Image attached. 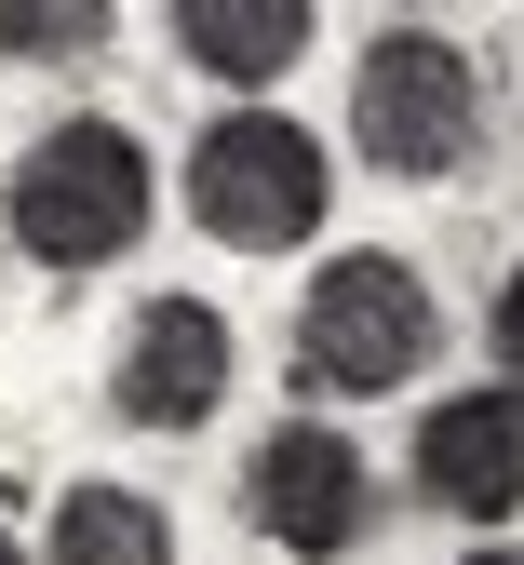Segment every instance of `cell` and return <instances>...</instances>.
Returning <instances> with one entry per match:
<instances>
[{
	"label": "cell",
	"instance_id": "8",
	"mask_svg": "<svg viewBox=\"0 0 524 565\" xmlns=\"http://www.w3.org/2000/svg\"><path fill=\"white\" fill-rule=\"evenodd\" d=\"M175 54L202 82L256 95V82H282V67L310 54V0H175Z\"/></svg>",
	"mask_w": 524,
	"mask_h": 565
},
{
	"label": "cell",
	"instance_id": "6",
	"mask_svg": "<svg viewBox=\"0 0 524 565\" xmlns=\"http://www.w3.org/2000/svg\"><path fill=\"white\" fill-rule=\"evenodd\" d=\"M229 377H243L229 310L215 297H148L135 337H121V364H108V404L135 417V431H202V417L229 404Z\"/></svg>",
	"mask_w": 524,
	"mask_h": 565
},
{
	"label": "cell",
	"instance_id": "2",
	"mask_svg": "<svg viewBox=\"0 0 524 565\" xmlns=\"http://www.w3.org/2000/svg\"><path fill=\"white\" fill-rule=\"evenodd\" d=\"M430 282L404 256H323L310 269V297H296V377L363 404V391H404L430 364Z\"/></svg>",
	"mask_w": 524,
	"mask_h": 565
},
{
	"label": "cell",
	"instance_id": "5",
	"mask_svg": "<svg viewBox=\"0 0 524 565\" xmlns=\"http://www.w3.org/2000/svg\"><path fill=\"white\" fill-rule=\"evenodd\" d=\"M243 512H256V539H282L296 565H323V552H350L363 525H377V471H363L350 431L282 417V431L256 445V471H243Z\"/></svg>",
	"mask_w": 524,
	"mask_h": 565
},
{
	"label": "cell",
	"instance_id": "3",
	"mask_svg": "<svg viewBox=\"0 0 524 565\" xmlns=\"http://www.w3.org/2000/svg\"><path fill=\"white\" fill-rule=\"evenodd\" d=\"M189 216L229 256H296L323 230V135L282 121V108H229L189 149Z\"/></svg>",
	"mask_w": 524,
	"mask_h": 565
},
{
	"label": "cell",
	"instance_id": "9",
	"mask_svg": "<svg viewBox=\"0 0 524 565\" xmlns=\"http://www.w3.org/2000/svg\"><path fill=\"white\" fill-rule=\"evenodd\" d=\"M54 565H175V525L135 484H67L54 499Z\"/></svg>",
	"mask_w": 524,
	"mask_h": 565
},
{
	"label": "cell",
	"instance_id": "4",
	"mask_svg": "<svg viewBox=\"0 0 524 565\" xmlns=\"http://www.w3.org/2000/svg\"><path fill=\"white\" fill-rule=\"evenodd\" d=\"M350 149L377 162V175H458V162L484 149V82H471V54L430 41V28H391L377 54H363V82H350Z\"/></svg>",
	"mask_w": 524,
	"mask_h": 565
},
{
	"label": "cell",
	"instance_id": "13",
	"mask_svg": "<svg viewBox=\"0 0 524 565\" xmlns=\"http://www.w3.org/2000/svg\"><path fill=\"white\" fill-rule=\"evenodd\" d=\"M0 565H28V552H14V539H0Z\"/></svg>",
	"mask_w": 524,
	"mask_h": 565
},
{
	"label": "cell",
	"instance_id": "11",
	"mask_svg": "<svg viewBox=\"0 0 524 565\" xmlns=\"http://www.w3.org/2000/svg\"><path fill=\"white\" fill-rule=\"evenodd\" d=\"M484 337H498V377H524V256L498 269V310H484Z\"/></svg>",
	"mask_w": 524,
	"mask_h": 565
},
{
	"label": "cell",
	"instance_id": "1",
	"mask_svg": "<svg viewBox=\"0 0 524 565\" xmlns=\"http://www.w3.org/2000/svg\"><path fill=\"white\" fill-rule=\"evenodd\" d=\"M148 216H162V189H148V149L121 121H54L14 162V189H0V230L41 269H108L148 243Z\"/></svg>",
	"mask_w": 524,
	"mask_h": 565
},
{
	"label": "cell",
	"instance_id": "12",
	"mask_svg": "<svg viewBox=\"0 0 524 565\" xmlns=\"http://www.w3.org/2000/svg\"><path fill=\"white\" fill-rule=\"evenodd\" d=\"M458 565H524V539H484V552H458Z\"/></svg>",
	"mask_w": 524,
	"mask_h": 565
},
{
	"label": "cell",
	"instance_id": "10",
	"mask_svg": "<svg viewBox=\"0 0 524 565\" xmlns=\"http://www.w3.org/2000/svg\"><path fill=\"white\" fill-rule=\"evenodd\" d=\"M108 41V0H0V54H82Z\"/></svg>",
	"mask_w": 524,
	"mask_h": 565
},
{
	"label": "cell",
	"instance_id": "7",
	"mask_svg": "<svg viewBox=\"0 0 524 565\" xmlns=\"http://www.w3.org/2000/svg\"><path fill=\"white\" fill-rule=\"evenodd\" d=\"M417 499L458 512V525H511L524 512V377L458 391L417 417Z\"/></svg>",
	"mask_w": 524,
	"mask_h": 565
}]
</instances>
